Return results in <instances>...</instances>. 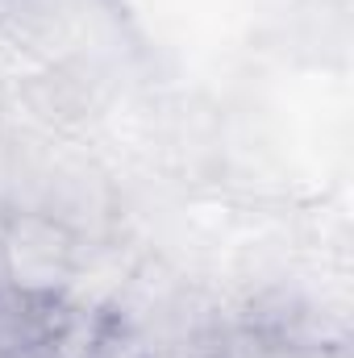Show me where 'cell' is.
Instances as JSON below:
<instances>
[{
	"instance_id": "cell-1",
	"label": "cell",
	"mask_w": 354,
	"mask_h": 358,
	"mask_svg": "<svg viewBox=\"0 0 354 358\" xmlns=\"http://www.w3.org/2000/svg\"><path fill=\"white\" fill-rule=\"evenodd\" d=\"M80 229L34 204H4L0 221V283L63 300L80 259Z\"/></svg>"
},
{
	"instance_id": "cell-2",
	"label": "cell",
	"mask_w": 354,
	"mask_h": 358,
	"mask_svg": "<svg viewBox=\"0 0 354 358\" xmlns=\"http://www.w3.org/2000/svg\"><path fill=\"white\" fill-rule=\"evenodd\" d=\"M67 304L0 283V358H42L50 350Z\"/></svg>"
},
{
	"instance_id": "cell-3",
	"label": "cell",
	"mask_w": 354,
	"mask_h": 358,
	"mask_svg": "<svg viewBox=\"0 0 354 358\" xmlns=\"http://www.w3.org/2000/svg\"><path fill=\"white\" fill-rule=\"evenodd\" d=\"M84 358H155V342L117 313H104Z\"/></svg>"
}]
</instances>
